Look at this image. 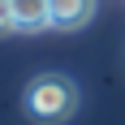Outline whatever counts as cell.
<instances>
[{
    "instance_id": "cell-3",
    "label": "cell",
    "mask_w": 125,
    "mask_h": 125,
    "mask_svg": "<svg viewBox=\"0 0 125 125\" xmlns=\"http://www.w3.org/2000/svg\"><path fill=\"white\" fill-rule=\"evenodd\" d=\"M52 26V0H13V30H48Z\"/></svg>"
},
{
    "instance_id": "cell-1",
    "label": "cell",
    "mask_w": 125,
    "mask_h": 125,
    "mask_svg": "<svg viewBox=\"0 0 125 125\" xmlns=\"http://www.w3.org/2000/svg\"><path fill=\"white\" fill-rule=\"evenodd\" d=\"M26 112L39 125H61L78 112V86L61 73H43L26 86Z\"/></svg>"
},
{
    "instance_id": "cell-4",
    "label": "cell",
    "mask_w": 125,
    "mask_h": 125,
    "mask_svg": "<svg viewBox=\"0 0 125 125\" xmlns=\"http://www.w3.org/2000/svg\"><path fill=\"white\" fill-rule=\"evenodd\" d=\"M13 30V0H0V35Z\"/></svg>"
},
{
    "instance_id": "cell-2",
    "label": "cell",
    "mask_w": 125,
    "mask_h": 125,
    "mask_svg": "<svg viewBox=\"0 0 125 125\" xmlns=\"http://www.w3.org/2000/svg\"><path fill=\"white\" fill-rule=\"evenodd\" d=\"M99 0H52V26L56 30H82L95 17Z\"/></svg>"
}]
</instances>
